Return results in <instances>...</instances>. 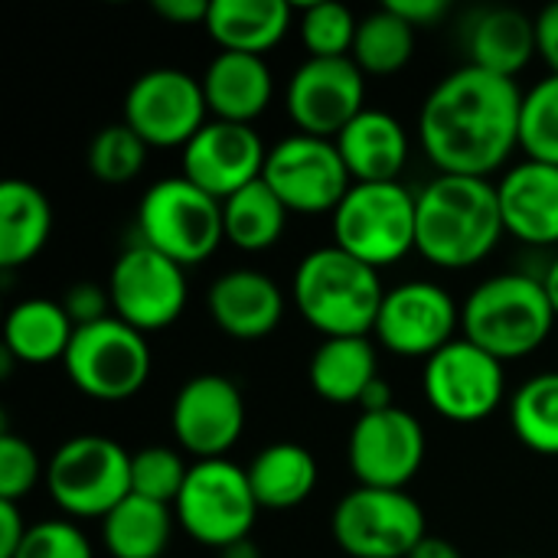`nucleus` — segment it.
<instances>
[{
	"label": "nucleus",
	"mask_w": 558,
	"mask_h": 558,
	"mask_svg": "<svg viewBox=\"0 0 558 558\" xmlns=\"http://www.w3.org/2000/svg\"><path fill=\"white\" fill-rule=\"evenodd\" d=\"M144 160H147V144L124 121L105 124L88 144V170L98 183L108 186L131 183L144 170Z\"/></svg>",
	"instance_id": "obj_34"
},
{
	"label": "nucleus",
	"mask_w": 558,
	"mask_h": 558,
	"mask_svg": "<svg viewBox=\"0 0 558 558\" xmlns=\"http://www.w3.org/2000/svg\"><path fill=\"white\" fill-rule=\"evenodd\" d=\"M46 477V468L39 464L33 445L13 432L0 435V500L20 504L36 481Z\"/></svg>",
	"instance_id": "obj_38"
},
{
	"label": "nucleus",
	"mask_w": 558,
	"mask_h": 558,
	"mask_svg": "<svg viewBox=\"0 0 558 558\" xmlns=\"http://www.w3.org/2000/svg\"><path fill=\"white\" fill-rule=\"evenodd\" d=\"M203 92L213 118L252 124L275 95L271 69L262 56L248 52H219L203 72Z\"/></svg>",
	"instance_id": "obj_23"
},
{
	"label": "nucleus",
	"mask_w": 558,
	"mask_h": 558,
	"mask_svg": "<svg viewBox=\"0 0 558 558\" xmlns=\"http://www.w3.org/2000/svg\"><path fill=\"white\" fill-rule=\"evenodd\" d=\"M330 530L350 558H409L428 536L418 500L379 487L350 490L337 504Z\"/></svg>",
	"instance_id": "obj_10"
},
{
	"label": "nucleus",
	"mask_w": 558,
	"mask_h": 558,
	"mask_svg": "<svg viewBox=\"0 0 558 558\" xmlns=\"http://www.w3.org/2000/svg\"><path fill=\"white\" fill-rule=\"evenodd\" d=\"M173 510L128 494L105 520L101 539L111 558H160L170 546Z\"/></svg>",
	"instance_id": "obj_30"
},
{
	"label": "nucleus",
	"mask_w": 558,
	"mask_h": 558,
	"mask_svg": "<svg viewBox=\"0 0 558 558\" xmlns=\"http://www.w3.org/2000/svg\"><path fill=\"white\" fill-rule=\"evenodd\" d=\"M396 402H392V389H389V383L379 376L366 392H363V399H360V409L363 412H386V409H392Z\"/></svg>",
	"instance_id": "obj_45"
},
{
	"label": "nucleus",
	"mask_w": 558,
	"mask_h": 558,
	"mask_svg": "<svg viewBox=\"0 0 558 558\" xmlns=\"http://www.w3.org/2000/svg\"><path fill=\"white\" fill-rule=\"evenodd\" d=\"M468 56L471 65L484 72L517 78L533 62V56H539L536 16H526L517 7L481 10L468 26Z\"/></svg>",
	"instance_id": "obj_24"
},
{
	"label": "nucleus",
	"mask_w": 558,
	"mask_h": 558,
	"mask_svg": "<svg viewBox=\"0 0 558 558\" xmlns=\"http://www.w3.org/2000/svg\"><path fill=\"white\" fill-rule=\"evenodd\" d=\"M504 229L526 245H558V167L539 160H520L500 183Z\"/></svg>",
	"instance_id": "obj_21"
},
{
	"label": "nucleus",
	"mask_w": 558,
	"mask_h": 558,
	"mask_svg": "<svg viewBox=\"0 0 558 558\" xmlns=\"http://www.w3.org/2000/svg\"><path fill=\"white\" fill-rule=\"evenodd\" d=\"M520 147L526 160L558 167V75L549 72L523 95Z\"/></svg>",
	"instance_id": "obj_35"
},
{
	"label": "nucleus",
	"mask_w": 558,
	"mask_h": 558,
	"mask_svg": "<svg viewBox=\"0 0 558 558\" xmlns=\"http://www.w3.org/2000/svg\"><path fill=\"white\" fill-rule=\"evenodd\" d=\"M209 317L232 340H262L284 317V291L255 268H235L213 281Z\"/></svg>",
	"instance_id": "obj_20"
},
{
	"label": "nucleus",
	"mask_w": 558,
	"mask_h": 558,
	"mask_svg": "<svg viewBox=\"0 0 558 558\" xmlns=\"http://www.w3.org/2000/svg\"><path fill=\"white\" fill-rule=\"evenodd\" d=\"M356 16L350 13V7L343 3H307L301 7V43L307 49V59H343L353 52V39H356Z\"/></svg>",
	"instance_id": "obj_36"
},
{
	"label": "nucleus",
	"mask_w": 558,
	"mask_h": 558,
	"mask_svg": "<svg viewBox=\"0 0 558 558\" xmlns=\"http://www.w3.org/2000/svg\"><path fill=\"white\" fill-rule=\"evenodd\" d=\"M268 150L252 124L206 121L199 134L183 147V177L219 203L262 180Z\"/></svg>",
	"instance_id": "obj_19"
},
{
	"label": "nucleus",
	"mask_w": 558,
	"mask_h": 558,
	"mask_svg": "<svg viewBox=\"0 0 558 558\" xmlns=\"http://www.w3.org/2000/svg\"><path fill=\"white\" fill-rule=\"evenodd\" d=\"M13 558H95L85 533L69 520L33 523Z\"/></svg>",
	"instance_id": "obj_39"
},
{
	"label": "nucleus",
	"mask_w": 558,
	"mask_h": 558,
	"mask_svg": "<svg viewBox=\"0 0 558 558\" xmlns=\"http://www.w3.org/2000/svg\"><path fill=\"white\" fill-rule=\"evenodd\" d=\"M307 379L324 402L360 405L363 392L379 379L376 347L369 337H330L314 350Z\"/></svg>",
	"instance_id": "obj_26"
},
{
	"label": "nucleus",
	"mask_w": 558,
	"mask_h": 558,
	"mask_svg": "<svg viewBox=\"0 0 558 558\" xmlns=\"http://www.w3.org/2000/svg\"><path fill=\"white\" fill-rule=\"evenodd\" d=\"M507 235L497 183L438 173L418 193L415 248L425 262L461 271L481 265Z\"/></svg>",
	"instance_id": "obj_2"
},
{
	"label": "nucleus",
	"mask_w": 558,
	"mask_h": 558,
	"mask_svg": "<svg viewBox=\"0 0 558 558\" xmlns=\"http://www.w3.org/2000/svg\"><path fill=\"white\" fill-rule=\"evenodd\" d=\"M422 386L428 405L441 418L454 425H474L504 402L507 376L497 356L461 337L425 360Z\"/></svg>",
	"instance_id": "obj_14"
},
{
	"label": "nucleus",
	"mask_w": 558,
	"mask_h": 558,
	"mask_svg": "<svg viewBox=\"0 0 558 558\" xmlns=\"http://www.w3.org/2000/svg\"><path fill=\"white\" fill-rule=\"evenodd\" d=\"M75 324L69 320L62 301L26 298L10 307L3 320V356L20 363H52L62 360L72 343Z\"/></svg>",
	"instance_id": "obj_27"
},
{
	"label": "nucleus",
	"mask_w": 558,
	"mask_h": 558,
	"mask_svg": "<svg viewBox=\"0 0 558 558\" xmlns=\"http://www.w3.org/2000/svg\"><path fill=\"white\" fill-rule=\"evenodd\" d=\"M222 558H258V553H255V546H252L248 539H242V543L222 549Z\"/></svg>",
	"instance_id": "obj_48"
},
{
	"label": "nucleus",
	"mask_w": 558,
	"mask_h": 558,
	"mask_svg": "<svg viewBox=\"0 0 558 558\" xmlns=\"http://www.w3.org/2000/svg\"><path fill=\"white\" fill-rule=\"evenodd\" d=\"M137 242L167 255L170 262L190 268L206 262L219 242L222 229V203L186 177L157 180L137 206Z\"/></svg>",
	"instance_id": "obj_5"
},
{
	"label": "nucleus",
	"mask_w": 558,
	"mask_h": 558,
	"mask_svg": "<svg viewBox=\"0 0 558 558\" xmlns=\"http://www.w3.org/2000/svg\"><path fill=\"white\" fill-rule=\"evenodd\" d=\"M366 108L363 69L343 59H304L288 82V114L301 134L337 141V134Z\"/></svg>",
	"instance_id": "obj_17"
},
{
	"label": "nucleus",
	"mask_w": 558,
	"mask_h": 558,
	"mask_svg": "<svg viewBox=\"0 0 558 558\" xmlns=\"http://www.w3.org/2000/svg\"><path fill=\"white\" fill-rule=\"evenodd\" d=\"M556 324L543 278L507 271L481 281L461 307L464 340L477 343L500 363L536 353Z\"/></svg>",
	"instance_id": "obj_4"
},
{
	"label": "nucleus",
	"mask_w": 558,
	"mask_h": 558,
	"mask_svg": "<svg viewBox=\"0 0 558 558\" xmlns=\"http://www.w3.org/2000/svg\"><path fill=\"white\" fill-rule=\"evenodd\" d=\"M284 226H288V206L265 180H255L235 196L222 199L226 242H232L242 252L271 248L284 235Z\"/></svg>",
	"instance_id": "obj_31"
},
{
	"label": "nucleus",
	"mask_w": 558,
	"mask_h": 558,
	"mask_svg": "<svg viewBox=\"0 0 558 558\" xmlns=\"http://www.w3.org/2000/svg\"><path fill=\"white\" fill-rule=\"evenodd\" d=\"M170 428L183 451L199 461H219L245 432V399L239 386L219 373L193 376L173 399Z\"/></svg>",
	"instance_id": "obj_18"
},
{
	"label": "nucleus",
	"mask_w": 558,
	"mask_h": 558,
	"mask_svg": "<svg viewBox=\"0 0 558 558\" xmlns=\"http://www.w3.org/2000/svg\"><path fill=\"white\" fill-rule=\"evenodd\" d=\"M409 558H464V556H461V549H458L454 543H448V539H441V536H425V539L418 543V549H415Z\"/></svg>",
	"instance_id": "obj_46"
},
{
	"label": "nucleus",
	"mask_w": 558,
	"mask_h": 558,
	"mask_svg": "<svg viewBox=\"0 0 558 558\" xmlns=\"http://www.w3.org/2000/svg\"><path fill=\"white\" fill-rule=\"evenodd\" d=\"M337 150L353 183H399L409 160V134L389 111L363 108L337 134Z\"/></svg>",
	"instance_id": "obj_22"
},
{
	"label": "nucleus",
	"mask_w": 558,
	"mask_h": 558,
	"mask_svg": "<svg viewBox=\"0 0 558 558\" xmlns=\"http://www.w3.org/2000/svg\"><path fill=\"white\" fill-rule=\"evenodd\" d=\"M291 294L298 314L320 330L324 340L369 337L386 298L379 271L337 245L301 258Z\"/></svg>",
	"instance_id": "obj_3"
},
{
	"label": "nucleus",
	"mask_w": 558,
	"mask_h": 558,
	"mask_svg": "<svg viewBox=\"0 0 558 558\" xmlns=\"http://www.w3.org/2000/svg\"><path fill=\"white\" fill-rule=\"evenodd\" d=\"M111 314L128 327L150 333L180 320L186 307V271L167 255L134 242L118 255L108 275Z\"/></svg>",
	"instance_id": "obj_12"
},
{
	"label": "nucleus",
	"mask_w": 558,
	"mask_h": 558,
	"mask_svg": "<svg viewBox=\"0 0 558 558\" xmlns=\"http://www.w3.org/2000/svg\"><path fill=\"white\" fill-rule=\"evenodd\" d=\"M291 26V7L284 0H213L206 33L222 52L265 56Z\"/></svg>",
	"instance_id": "obj_25"
},
{
	"label": "nucleus",
	"mask_w": 558,
	"mask_h": 558,
	"mask_svg": "<svg viewBox=\"0 0 558 558\" xmlns=\"http://www.w3.org/2000/svg\"><path fill=\"white\" fill-rule=\"evenodd\" d=\"M72 386L95 402H128L150 376V347L118 317L78 327L62 356Z\"/></svg>",
	"instance_id": "obj_8"
},
{
	"label": "nucleus",
	"mask_w": 558,
	"mask_h": 558,
	"mask_svg": "<svg viewBox=\"0 0 558 558\" xmlns=\"http://www.w3.org/2000/svg\"><path fill=\"white\" fill-rule=\"evenodd\" d=\"M209 7H213L209 0H154V13L177 26H190V23L206 26Z\"/></svg>",
	"instance_id": "obj_44"
},
{
	"label": "nucleus",
	"mask_w": 558,
	"mask_h": 558,
	"mask_svg": "<svg viewBox=\"0 0 558 558\" xmlns=\"http://www.w3.org/2000/svg\"><path fill=\"white\" fill-rule=\"evenodd\" d=\"M46 487L75 520H105L131 494V454L105 435H75L46 464Z\"/></svg>",
	"instance_id": "obj_7"
},
{
	"label": "nucleus",
	"mask_w": 558,
	"mask_h": 558,
	"mask_svg": "<svg viewBox=\"0 0 558 558\" xmlns=\"http://www.w3.org/2000/svg\"><path fill=\"white\" fill-rule=\"evenodd\" d=\"M52 206L29 180H3L0 186V268L29 265L49 242Z\"/></svg>",
	"instance_id": "obj_28"
},
{
	"label": "nucleus",
	"mask_w": 558,
	"mask_h": 558,
	"mask_svg": "<svg viewBox=\"0 0 558 558\" xmlns=\"http://www.w3.org/2000/svg\"><path fill=\"white\" fill-rule=\"evenodd\" d=\"M62 307L69 314V320L78 327H92L98 320H108L114 317L111 314V298H108V288L95 284V281H75L65 298H62Z\"/></svg>",
	"instance_id": "obj_40"
},
{
	"label": "nucleus",
	"mask_w": 558,
	"mask_h": 558,
	"mask_svg": "<svg viewBox=\"0 0 558 558\" xmlns=\"http://www.w3.org/2000/svg\"><path fill=\"white\" fill-rule=\"evenodd\" d=\"M29 526L23 523V513L16 504L10 500H0V558H13L16 549L23 546Z\"/></svg>",
	"instance_id": "obj_42"
},
{
	"label": "nucleus",
	"mask_w": 558,
	"mask_h": 558,
	"mask_svg": "<svg viewBox=\"0 0 558 558\" xmlns=\"http://www.w3.org/2000/svg\"><path fill=\"white\" fill-rule=\"evenodd\" d=\"M543 288H546L549 304H553V311H556L558 317V255L549 262V268H546V275H543Z\"/></svg>",
	"instance_id": "obj_47"
},
{
	"label": "nucleus",
	"mask_w": 558,
	"mask_h": 558,
	"mask_svg": "<svg viewBox=\"0 0 558 558\" xmlns=\"http://www.w3.org/2000/svg\"><path fill=\"white\" fill-rule=\"evenodd\" d=\"M206 111L203 82L173 65L141 72L124 95V124L147 147H186L206 124Z\"/></svg>",
	"instance_id": "obj_13"
},
{
	"label": "nucleus",
	"mask_w": 558,
	"mask_h": 558,
	"mask_svg": "<svg viewBox=\"0 0 558 558\" xmlns=\"http://www.w3.org/2000/svg\"><path fill=\"white\" fill-rule=\"evenodd\" d=\"M389 10H396L405 23H412L415 29L435 26L441 16H448V0H389Z\"/></svg>",
	"instance_id": "obj_41"
},
{
	"label": "nucleus",
	"mask_w": 558,
	"mask_h": 558,
	"mask_svg": "<svg viewBox=\"0 0 558 558\" xmlns=\"http://www.w3.org/2000/svg\"><path fill=\"white\" fill-rule=\"evenodd\" d=\"M262 510H294L317 487V461L298 441H275L245 468Z\"/></svg>",
	"instance_id": "obj_29"
},
{
	"label": "nucleus",
	"mask_w": 558,
	"mask_h": 558,
	"mask_svg": "<svg viewBox=\"0 0 558 558\" xmlns=\"http://www.w3.org/2000/svg\"><path fill=\"white\" fill-rule=\"evenodd\" d=\"M536 49L539 59L549 65V72L558 75V3H549L536 16Z\"/></svg>",
	"instance_id": "obj_43"
},
{
	"label": "nucleus",
	"mask_w": 558,
	"mask_h": 558,
	"mask_svg": "<svg viewBox=\"0 0 558 558\" xmlns=\"http://www.w3.org/2000/svg\"><path fill=\"white\" fill-rule=\"evenodd\" d=\"M262 180L278 193L288 213L320 216L337 213L353 186V177L337 150V141L291 134L268 150Z\"/></svg>",
	"instance_id": "obj_11"
},
{
	"label": "nucleus",
	"mask_w": 558,
	"mask_h": 558,
	"mask_svg": "<svg viewBox=\"0 0 558 558\" xmlns=\"http://www.w3.org/2000/svg\"><path fill=\"white\" fill-rule=\"evenodd\" d=\"M350 471L360 487L405 490L425 464V428L409 409L363 412L347 445Z\"/></svg>",
	"instance_id": "obj_15"
},
{
	"label": "nucleus",
	"mask_w": 558,
	"mask_h": 558,
	"mask_svg": "<svg viewBox=\"0 0 558 558\" xmlns=\"http://www.w3.org/2000/svg\"><path fill=\"white\" fill-rule=\"evenodd\" d=\"M523 92L517 78L461 65L425 98L418 137L438 173L490 180L520 147Z\"/></svg>",
	"instance_id": "obj_1"
},
{
	"label": "nucleus",
	"mask_w": 558,
	"mask_h": 558,
	"mask_svg": "<svg viewBox=\"0 0 558 558\" xmlns=\"http://www.w3.org/2000/svg\"><path fill=\"white\" fill-rule=\"evenodd\" d=\"M415 52V26L405 23L396 10L379 7L356 23V39L350 59L363 75H396L409 65Z\"/></svg>",
	"instance_id": "obj_32"
},
{
	"label": "nucleus",
	"mask_w": 558,
	"mask_h": 558,
	"mask_svg": "<svg viewBox=\"0 0 558 558\" xmlns=\"http://www.w3.org/2000/svg\"><path fill=\"white\" fill-rule=\"evenodd\" d=\"M510 425L520 445L558 458V373H539L513 392Z\"/></svg>",
	"instance_id": "obj_33"
},
{
	"label": "nucleus",
	"mask_w": 558,
	"mask_h": 558,
	"mask_svg": "<svg viewBox=\"0 0 558 558\" xmlns=\"http://www.w3.org/2000/svg\"><path fill=\"white\" fill-rule=\"evenodd\" d=\"M258 510L262 507L252 494L248 471L229 458L196 461L186 474L180 500L173 504L183 530L213 549H229L248 539Z\"/></svg>",
	"instance_id": "obj_9"
},
{
	"label": "nucleus",
	"mask_w": 558,
	"mask_h": 558,
	"mask_svg": "<svg viewBox=\"0 0 558 558\" xmlns=\"http://www.w3.org/2000/svg\"><path fill=\"white\" fill-rule=\"evenodd\" d=\"M415 209L402 183H353L333 213V245L376 271L396 265L415 248Z\"/></svg>",
	"instance_id": "obj_6"
},
{
	"label": "nucleus",
	"mask_w": 558,
	"mask_h": 558,
	"mask_svg": "<svg viewBox=\"0 0 558 558\" xmlns=\"http://www.w3.org/2000/svg\"><path fill=\"white\" fill-rule=\"evenodd\" d=\"M190 468L183 464V454L173 448H141L131 454V494L173 507L183 494Z\"/></svg>",
	"instance_id": "obj_37"
},
{
	"label": "nucleus",
	"mask_w": 558,
	"mask_h": 558,
	"mask_svg": "<svg viewBox=\"0 0 558 558\" xmlns=\"http://www.w3.org/2000/svg\"><path fill=\"white\" fill-rule=\"evenodd\" d=\"M458 327H461V307L441 284L405 281L386 291L373 333L386 350L399 356L432 360L438 350L454 343Z\"/></svg>",
	"instance_id": "obj_16"
}]
</instances>
